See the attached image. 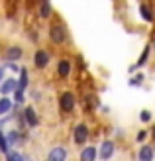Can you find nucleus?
<instances>
[{
    "mask_svg": "<svg viewBox=\"0 0 155 161\" xmlns=\"http://www.w3.org/2000/svg\"><path fill=\"white\" fill-rule=\"evenodd\" d=\"M140 14H141V18L145 20V22H153V16H151V10L145 4H141L140 6Z\"/></svg>",
    "mask_w": 155,
    "mask_h": 161,
    "instance_id": "nucleus-13",
    "label": "nucleus"
},
{
    "mask_svg": "<svg viewBox=\"0 0 155 161\" xmlns=\"http://www.w3.org/2000/svg\"><path fill=\"white\" fill-rule=\"evenodd\" d=\"M69 71H71V65H69V61H59V65H57V73H59L61 77H67L69 75Z\"/></svg>",
    "mask_w": 155,
    "mask_h": 161,
    "instance_id": "nucleus-12",
    "label": "nucleus"
},
{
    "mask_svg": "<svg viewBox=\"0 0 155 161\" xmlns=\"http://www.w3.org/2000/svg\"><path fill=\"white\" fill-rule=\"evenodd\" d=\"M10 106H12L10 100H8L6 96H4V98L0 100V114H8V112H10Z\"/></svg>",
    "mask_w": 155,
    "mask_h": 161,
    "instance_id": "nucleus-14",
    "label": "nucleus"
},
{
    "mask_svg": "<svg viewBox=\"0 0 155 161\" xmlns=\"http://www.w3.org/2000/svg\"><path fill=\"white\" fill-rule=\"evenodd\" d=\"M6 161H24V157L20 153H16V151H10V153L6 155Z\"/></svg>",
    "mask_w": 155,
    "mask_h": 161,
    "instance_id": "nucleus-17",
    "label": "nucleus"
},
{
    "mask_svg": "<svg viewBox=\"0 0 155 161\" xmlns=\"http://www.w3.org/2000/svg\"><path fill=\"white\" fill-rule=\"evenodd\" d=\"M141 80H143V75H136V77L132 79V85L136 86V85H140V83H141Z\"/></svg>",
    "mask_w": 155,
    "mask_h": 161,
    "instance_id": "nucleus-22",
    "label": "nucleus"
},
{
    "mask_svg": "<svg viewBox=\"0 0 155 161\" xmlns=\"http://www.w3.org/2000/svg\"><path fill=\"white\" fill-rule=\"evenodd\" d=\"M143 140H145V132H143V130H141V132H140V134H137V142H140V143H141V142H143Z\"/></svg>",
    "mask_w": 155,
    "mask_h": 161,
    "instance_id": "nucleus-24",
    "label": "nucleus"
},
{
    "mask_svg": "<svg viewBox=\"0 0 155 161\" xmlns=\"http://www.w3.org/2000/svg\"><path fill=\"white\" fill-rule=\"evenodd\" d=\"M8 143H10V142H8V138H6V136H0V147H2V151H4L6 155L10 153V151H8Z\"/></svg>",
    "mask_w": 155,
    "mask_h": 161,
    "instance_id": "nucleus-16",
    "label": "nucleus"
},
{
    "mask_svg": "<svg viewBox=\"0 0 155 161\" xmlns=\"http://www.w3.org/2000/svg\"><path fill=\"white\" fill-rule=\"evenodd\" d=\"M73 138H75V143H85L86 138H88V130L85 124H79L75 128V134H73Z\"/></svg>",
    "mask_w": 155,
    "mask_h": 161,
    "instance_id": "nucleus-3",
    "label": "nucleus"
},
{
    "mask_svg": "<svg viewBox=\"0 0 155 161\" xmlns=\"http://www.w3.org/2000/svg\"><path fill=\"white\" fill-rule=\"evenodd\" d=\"M96 159V149L94 147H85L80 153V161H94Z\"/></svg>",
    "mask_w": 155,
    "mask_h": 161,
    "instance_id": "nucleus-11",
    "label": "nucleus"
},
{
    "mask_svg": "<svg viewBox=\"0 0 155 161\" xmlns=\"http://www.w3.org/2000/svg\"><path fill=\"white\" fill-rule=\"evenodd\" d=\"M47 161H67V149L65 147H53L47 155Z\"/></svg>",
    "mask_w": 155,
    "mask_h": 161,
    "instance_id": "nucleus-2",
    "label": "nucleus"
},
{
    "mask_svg": "<svg viewBox=\"0 0 155 161\" xmlns=\"http://www.w3.org/2000/svg\"><path fill=\"white\" fill-rule=\"evenodd\" d=\"M140 161H153V147H149V146H143L141 149H140Z\"/></svg>",
    "mask_w": 155,
    "mask_h": 161,
    "instance_id": "nucleus-10",
    "label": "nucleus"
},
{
    "mask_svg": "<svg viewBox=\"0 0 155 161\" xmlns=\"http://www.w3.org/2000/svg\"><path fill=\"white\" fill-rule=\"evenodd\" d=\"M153 138H155V128H153Z\"/></svg>",
    "mask_w": 155,
    "mask_h": 161,
    "instance_id": "nucleus-25",
    "label": "nucleus"
},
{
    "mask_svg": "<svg viewBox=\"0 0 155 161\" xmlns=\"http://www.w3.org/2000/svg\"><path fill=\"white\" fill-rule=\"evenodd\" d=\"M20 88V83H16V79H6L4 85H2V94H8L12 91H18Z\"/></svg>",
    "mask_w": 155,
    "mask_h": 161,
    "instance_id": "nucleus-7",
    "label": "nucleus"
},
{
    "mask_svg": "<svg viewBox=\"0 0 155 161\" xmlns=\"http://www.w3.org/2000/svg\"><path fill=\"white\" fill-rule=\"evenodd\" d=\"M4 57H6V61H16V59L22 57V49H20V47H8L6 53H4Z\"/></svg>",
    "mask_w": 155,
    "mask_h": 161,
    "instance_id": "nucleus-8",
    "label": "nucleus"
},
{
    "mask_svg": "<svg viewBox=\"0 0 155 161\" xmlns=\"http://www.w3.org/2000/svg\"><path fill=\"white\" fill-rule=\"evenodd\" d=\"M14 94H16V102H18V104L24 102V92H22V88H18V91H16Z\"/></svg>",
    "mask_w": 155,
    "mask_h": 161,
    "instance_id": "nucleus-21",
    "label": "nucleus"
},
{
    "mask_svg": "<svg viewBox=\"0 0 155 161\" xmlns=\"http://www.w3.org/2000/svg\"><path fill=\"white\" fill-rule=\"evenodd\" d=\"M141 120H143V122H149V120H151V114H149V112H141Z\"/></svg>",
    "mask_w": 155,
    "mask_h": 161,
    "instance_id": "nucleus-23",
    "label": "nucleus"
},
{
    "mask_svg": "<svg viewBox=\"0 0 155 161\" xmlns=\"http://www.w3.org/2000/svg\"><path fill=\"white\" fill-rule=\"evenodd\" d=\"M59 106L63 112H71L73 106H75V96H73L71 92H63L61 98H59Z\"/></svg>",
    "mask_w": 155,
    "mask_h": 161,
    "instance_id": "nucleus-1",
    "label": "nucleus"
},
{
    "mask_svg": "<svg viewBox=\"0 0 155 161\" xmlns=\"http://www.w3.org/2000/svg\"><path fill=\"white\" fill-rule=\"evenodd\" d=\"M114 153V142H102V147H100V159H110Z\"/></svg>",
    "mask_w": 155,
    "mask_h": 161,
    "instance_id": "nucleus-5",
    "label": "nucleus"
},
{
    "mask_svg": "<svg viewBox=\"0 0 155 161\" xmlns=\"http://www.w3.org/2000/svg\"><path fill=\"white\" fill-rule=\"evenodd\" d=\"M28 85V73H26V69H22V77H20V88H24Z\"/></svg>",
    "mask_w": 155,
    "mask_h": 161,
    "instance_id": "nucleus-20",
    "label": "nucleus"
},
{
    "mask_svg": "<svg viewBox=\"0 0 155 161\" xmlns=\"http://www.w3.org/2000/svg\"><path fill=\"white\" fill-rule=\"evenodd\" d=\"M36 67H39V69H43L47 63H49V55H47V51H43V49H39L37 53H36Z\"/></svg>",
    "mask_w": 155,
    "mask_h": 161,
    "instance_id": "nucleus-6",
    "label": "nucleus"
},
{
    "mask_svg": "<svg viewBox=\"0 0 155 161\" xmlns=\"http://www.w3.org/2000/svg\"><path fill=\"white\" fill-rule=\"evenodd\" d=\"M147 55H149V47H145V49H143V55L140 57V61H137V65H136V67L143 65V63H145V59H147ZM136 67H132V69H136Z\"/></svg>",
    "mask_w": 155,
    "mask_h": 161,
    "instance_id": "nucleus-19",
    "label": "nucleus"
},
{
    "mask_svg": "<svg viewBox=\"0 0 155 161\" xmlns=\"http://www.w3.org/2000/svg\"><path fill=\"white\" fill-rule=\"evenodd\" d=\"M49 36H51V39L55 43H63L65 42V30L61 26H53L51 31H49Z\"/></svg>",
    "mask_w": 155,
    "mask_h": 161,
    "instance_id": "nucleus-4",
    "label": "nucleus"
},
{
    "mask_svg": "<svg viewBox=\"0 0 155 161\" xmlns=\"http://www.w3.org/2000/svg\"><path fill=\"white\" fill-rule=\"evenodd\" d=\"M24 116H26V122H28L31 128L37 126L39 120H37V116H36V110H34V108H26V110H24Z\"/></svg>",
    "mask_w": 155,
    "mask_h": 161,
    "instance_id": "nucleus-9",
    "label": "nucleus"
},
{
    "mask_svg": "<svg viewBox=\"0 0 155 161\" xmlns=\"http://www.w3.org/2000/svg\"><path fill=\"white\" fill-rule=\"evenodd\" d=\"M49 14H51V6H49V2H43V4H42V18H47Z\"/></svg>",
    "mask_w": 155,
    "mask_h": 161,
    "instance_id": "nucleus-18",
    "label": "nucleus"
},
{
    "mask_svg": "<svg viewBox=\"0 0 155 161\" xmlns=\"http://www.w3.org/2000/svg\"><path fill=\"white\" fill-rule=\"evenodd\" d=\"M6 138H8V142H10V143H16V142L22 140V136H20V132H10Z\"/></svg>",
    "mask_w": 155,
    "mask_h": 161,
    "instance_id": "nucleus-15",
    "label": "nucleus"
}]
</instances>
